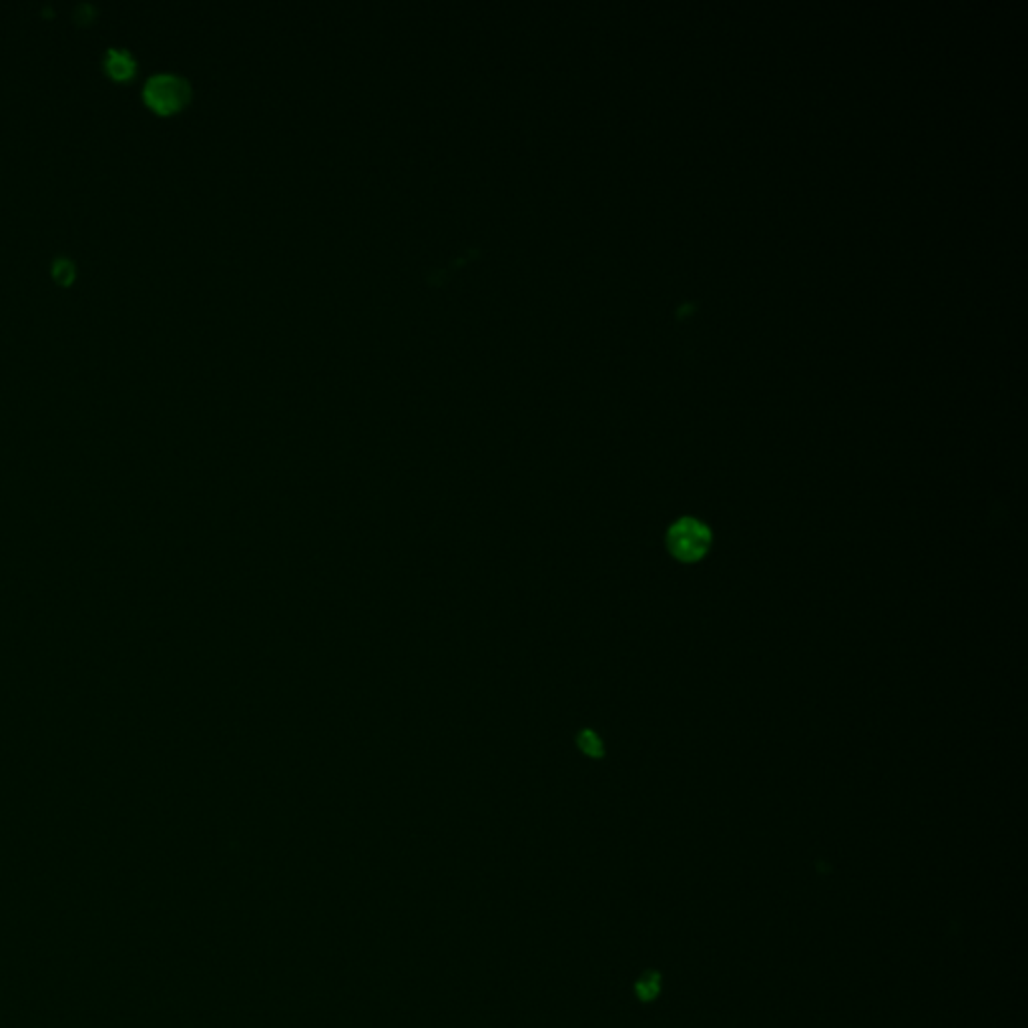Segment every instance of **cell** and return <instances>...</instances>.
Masks as SVG:
<instances>
[{"instance_id": "1", "label": "cell", "mask_w": 1028, "mask_h": 1028, "mask_svg": "<svg viewBox=\"0 0 1028 1028\" xmlns=\"http://www.w3.org/2000/svg\"><path fill=\"white\" fill-rule=\"evenodd\" d=\"M712 529L699 518L684 516L669 526L665 534L667 551L673 559L679 562H697L702 561L712 549Z\"/></svg>"}, {"instance_id": "2", "label": "cell", "mask_w": 1028, "mask_h": 1028, "mask_svg": "<svg viewBox=\"0 0 1028 1028\" xmlns=\"http://www.w3.org/2000/svg\"><path fill=\"white\" fill-rule=\"evenodd\" d=\"M143 97L155 113L173 115L179 113L191 101V87L185 79L165 72V75H155L149 79Z\"/></svg>"}, {"instance_id": "3", "label": "cell", "mask_w": 1028, "mask_h": 1028, "mask_svg": "<svg viewBox=\"0 0 1028 1028\" xmlns=\"http://www.w3.org/2000/svg\"><path fill=\"white\" fill-rule=\"evenodd\" d=\"M105 71L115 80H129L133 79L135 71H137V62H135L133 54L127 51L111 49L105 57Z\"/></svg>"}, {"instance_id": "4", "label": "cell", "mask_w": 1028, "mask_h": 1028, "mask_svg": "<svg viewBox=\"0 0 1028 1028\" xmlns=\"http://www.w3.org/2000/svg\"><path fill=\"white\" fill-rule=\"evenodd\" d=\"M52 278L59 286H71L75 279V263L67 258H59L52 263Z\"/></svg>"}, {"instance_id": "5", "label": "cell", "mask_w": 1028, "mask_h": 1028, "mask_svg": "<svg viewBox=\"0 0 1028 1028\" xmlns=\"http://www.w3.org/2000/svg\"><path fill=\"white\" fill-rule=\"evenodd\" d=\"M580 748H583L589 755H593V758L603 755V743H600L599 737L590 731H585L583 737H580Z\"/></svg>"}, {"instance_id": "6", "label": "cell", "mask_w": 1028, "mask_h": 1028, "mask_svg": "<svg viewBox=\"0 0 1028 1028\" xmlns=\"http://www.w3.org/2000/svg\"><path fill=\"white\" fill-rule=\"evenodd\" d=\"M93 18H95V11H93V6H90V5H80V6L77 8V21H79L80 24H87V23L93 21Z\"/></svg>"}]
</instances>
